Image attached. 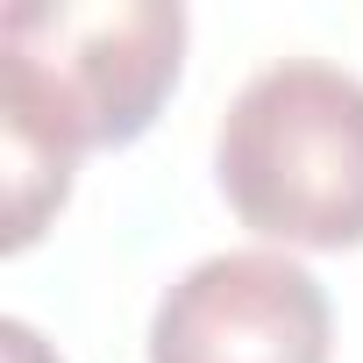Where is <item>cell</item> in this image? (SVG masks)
Segmentation results:
<instances>
[{
  "instance_id": "obj_1",
  "label": "cell",
  "mask_w": 363,
  "mask_h": 363,
  "mask_svg": "<svg viewBox=\"0 0 363 363\" xmlns=\"http://www.w3.org/2000/svg\"><path fill=\"white\" fill-rule=\"evenodd\" d=\"M186 65L178 0H15L0 15L8 250H29L72 200L86 150H128Z\"/></svg>"
},
{
  "instance_id": "obj_2",
  "label": "cell",
  "mask_w": 363,
  "mask_h": 363,
  "mask_svg": "<svg viewBox=\"0 0 363 363\" xmlns=\"http://www.w3.org/2000/svg\"><path fill=\"white\" fill-rule=\"evenodd\" d=\"M214 178L242 228L285 250L363 242V79L328 57L264 65L214 128Z\"/></svg>"
},
{
  "instance_id": "obj_3",
  "label": "cell",
  "mask_w": 363,
  "mask_h": 363,
  "mask_svg": "<svg viewBox=\"0 0 363 363\" xmlns=\"http://www.w3.org/2000/svg\"><path fill=\"white\" fill-rule=\"evenodd\" d=\"M328 285L285 250H221L171 278L150 313V363H328Z\"/></svg>"
},
{
  "instance_id": "obj_4",
  "label": "cell",
  "mask_w": 363,
  "mask_h": 363,
  "mask_svg": "<svg viewBox=\"0 0 363 363\" xmlns=\"http://www.w3.org/2000/svg\"><path fill=\"white\" fill-rule=\"evenodd\" d=\"M0 335H8V363H57V356L36 342V328H29V320H8Z\"/></svg>"
}]
</instances>
